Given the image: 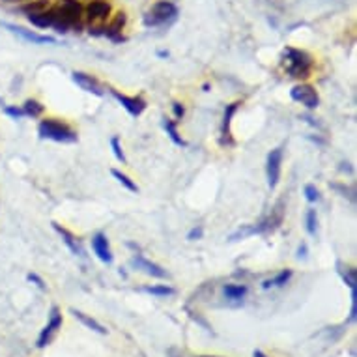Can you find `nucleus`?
<instances>
[{
    "mask_svg": "<svg viewBox=\"0 0 357 357\" xmlns=\"http://www.w3.org/2000/svg\"><path fill=\"white\" fill-rule=\"evenodd\" d=\"M111 172H112V176L116 178L118 182L122 183L123 188L128 189V191H131V193H137V191H139V188H137V183L133 182V180L129 178V176H126V174H123V172H120V170H116V169H112Z\"/></svg>",
    "mask_w": 357,
    "mask_h": 357,
    "instance_id": "4be33fe9",
    "label": "nucleus"
},
{
    "mask_svg": "<svg viewBox=\"0 0 357 357\" xmlns=\"http://www.w3.org/2000/svg\"><path fill=\"white\" fill-rule=\"evenodd\" d=\"M163 126H165V129H167V133H169V137L172 139V142H174V144H178V146H185V141H183L182 137L178 135V129H176L174 122H170V120H165Z\"/></svg>",
    "mask_w": 357,
    "mask_h": 357,
    "instance_id": "393cba45",
    "label": "nucleus"
},
{
    "mask_svg": "<svg viewBox=\"0 0 357 357\" xmlns=\"http://www.w3.org/2000/svg\"><path fill=\"white\" fill-rule=\"evenodd\" d=\"M4 29H8L10 32H13V34L21 36L23 40L30 41V43H36V45H43V43H56V40H54V38H51V36L36 34V32H30V30L23 29V26H17V24L4 23Z\"/></svg>",
    "mask_w": 357,
    "mask_h": 357,
    "instance_id": "9b49d317",
    "label": "nucleus"
},
{
    "mask_svg": "<svg viewBox=\"0 0 357 357\" xmlns=\"http://www.w3.org/2000/svg\"><path fill=\"white\" fill-rule=\"evenodd\" d=\"M111 146H112V152H114V158H116L118 161L126 163V155H123L122 146H120V141H118L116 137H114V139H111Z\"/></svg>",
    "mask_w": 357,
    "mask_h": 357,
    "instance_id": "c756f323",
    "label": "nucleus"
},
{
    "mask_svg": "<svg viewBox=\"0 0 357 357\" xmlns=\"http://www.w3.org/2000/svg\"><path fill=\"white\" fill-rule=\"evenodd\" d=\"M290 277H292V270H282L279 275H275L270 281H266L262 284L264 288H271V287H282V284H287L290 281Z\"/></svg>",
    "mask_w": 357,
    "mask_h": 357,
    "instance_id": "412c9836",
    "label": "nucleus"
},
{
    "mask_svg": "<svg viewBox=\"0 0 357 357\" xmlns=\"http://www.w3.org/2000/svg\"><path fill=\"white\" fill-rule=\"evenodd\" d=\"M178 17V8L170 0H159L155 2L144 15V24L146 26H161Z\"/></svg>",
    "mask_w": 357,
    "mask_h": 357,
    "instance_id": "20e7f679",
    "label": "nucleus"
},
{
    "mask_svg": "<svg viewBox=\"0 0 357 357\" xmlns=\"http://www.w3.org/2000/svg\"><path fill=\"white\" fill-rule=\"evenodd\" d=\"M73 81L77 82V86H81L84 92L94 96H103L105 94V88L101 86L100 81L94 79L92 75L88 73H82V71H73Z\"/></svg>",
    "mask_w": 357,
    "mask_h": 357,
    "instance_id": "1a4fd4ad",
    "label": "nucleus"
},
{
    "mask_svg": "<svg viewBox=\"0 0 357 357\" xmlns=\"http://www.w3.org/2000/svg\"><path fill=\"white\" fill-rule=\"evenodd\" d=\"M342 277H344L346 284L350 287V290H357V277H356V270L354 268H342L340 270Z\"/></svg>",
    "mask_w": 357,
    "mask_h": 357,
    "instance_id": "bb28decb",
    "label": "nucleus"
},
{
    "mask_svg": "<svg viewBox=\"0 0 357 357\" xmlns=\"http://www.w3.org/2000/svg\"><path fill=\"white\" fill-rule=\"evenodd\" d=\"M0 105H4V101H2V100H0Z\"/></svg>",
    "mask_w": 357,
    "mask_h": 357,
    "instance_id": "4c0bfd02",
    "label": "nucleus"
},
{
    "mask_svg": "<svg viewBox=\"0 0 357 357\" xmlns=\"http://www.w3.org/2000/svg\"><path fill=\"white\" fill-rule=\"evenodd\" d=\"M84 15L90 23H103L111 15V4L105 0H92L84 10Z\"/></svg>",
    "mask_w": 357,
    "mask_h": 357,
    "instance_id": "6e6552de",
    "label": "nucleus"
},
{
    "mask_svg": "<svg viewBox=\"0 0 357 357\" xmlns=\"http://www.w3.org/2000/svg\"><path fill=\"white\" fill-rule=\"evenodd\" d=\"M51 13H53V26L56 32L64 34L81 23L82 6L79 0H59L54 8H51Z\"/></svg>",
    "mask_w": 357,
    "mask_h": 357,
    "instance_id": "f257e3e1",
    "label": "nucleus"
},
{
    "mask_svg": "<svg viewBox=\"0 0 357 357\" xmlns=\"http://www.w3.org/2000/svg\"><path fill=\"white\" fill-rule=\"evenodd\" d=\"M41 139H49L54 142H64V144H71L77 141L75 131L68 128L66 123L54 120V118H47V120H41L40 128H38Z\"/></svg>",
    "mask_w": 357,
    "mask_h": 357,
    "instance_id": "7ed1b4c3",
    "label": "nucleus"
},
{
    "mask_svg": "<svg viewBox=\"0 0 357 357\" xmlns=\"http://www.w3.org/2000/svg\"><path fill=\"white\" fill-rule=\"evenodd\" d=\"M172 111H174V116L176 118H182L183 116V107H182V103H174V105H172Z\"/></svg>",
    "mask_w": 357,
    "mask_h": 357,
    "instance_id": "72a5a7b5",
    "label": "nucleus"
},
{
    "mask_svg": "<svg viewBox=\"0 0 357 357\" xmlns=\"http://www.w3.org/2000/svg\"><path fill=\"white\" fill-rule=\"evenodd\" d=\"M4 112L8 116H12L13 120H19L21 116H24L23 109H19V107H4Z\"/></svg>",
    "mask_w": 357,
    "mask_h": 357,
    "instance_id": "7c9ffc66",
    "label": "nucleus"
},
{
    "mask_svg": "<svg viewBox=\"0 0 357 357\" xmlns=\"http://www.w3.org/2000/svg\"><path fill=\"white\" fill-rule=\"evenodd\" d=\"M4 2H23V0H4Z\"/></svg>",
    "mask_w": 357,
    "mask_h": 357,
    "instance_id": "e433bc0d",
    "label": "nucleus"
},
{
    "mask_svg": "<svg viewBox=\"0 0 357 357\" xmlns=\"http://www.w3.org/2000/svg\"><path fill=\"white\" fill-rule=\"evenodd\" d=\"M282 64H284L288 75L294 77V79H307L312 71L310 54L294 47H287L282 51Z\"/></svg>",
    "mask_w": 357,
    "mask_h": 357,
    "instance_id": "f03ea898",
    "label": "nucleus"
},
{
    "mask_svg": "<svg viewBox=\"0 0 357 357\" xmlns=\"http://www.w3.org/2000/svg\"><path fill=\"white\" fill-rule=\"evenodd\" d=\"M298 257H299V258H305V257H307V245H301V247H299V249H298Z\"/></svg>",
    "mask_w": 357,
    "mask_h": 357,
    "instance_id": "f704fd0d",
    "label": "nucleus"
},
{
    "mask_svg": "<svg viewBox=\"0 0 357 357\" xmlns=\"http://www.w3.org/2000/svg\"><path fill=\"white\" fill-rule=\"evenodd\" d=\"M282 202H279V204L271 210V215L266 217L262 222H258L257 227H252V232L255 234H262V232H273V230L279 227L282 222Z\"/></svg>",
    "mask_w": 357,
    "mask_h": 357,
    "instance_id": "9d476101",
    "label": "nucleus"
},
{
    "mask_svg": "<svg viewBox=\"0 0 357 357\" xmlns=\"http://www.w3.org/2000/svg\"><path fill=\"white\" fill-rule=\"evenodd\" d=\"M290 98L294 101H298L301 105H305L307 109H317L320 105V98H318V92L310 84H298L290 90Z\"/></svg>",
    "mask_w": 357,
    "mask_h": 357,
    "instance_id": "39448f33",
    "label": "nucleus"
},
{
    "mask_svg": "<svg viewBox=\"0 0 357 357\" xmlns=\"http://www.w3.org/2000/svg\"><path fill=\"white\" fill-rule=\"evenodd\" d=\"M247 294L245 284H227L225 287V296L229 299H241Z\"/></svg>",
    "mask_w": 357,
    "mask_h": 357,
    "instance_id": "5701e85b",
    "label": "nucleus"
},
{
    "mask_svg": "<svg viewBox=\"0 0 357 357\" xmlns=\"http://www.w3.org/2000/svg\"><path fill=\"white\" fill-rule=\"evenodd\" d=\"M241 103L236 101V103H230L225 111V120H222V128H221V144L222 146H234V139H232V133H230V122H232V116L234 112L238 111V107Z\"/></svg>",
    "mask_w": 357,
    "mask_h": 357,
    "instance_id": "ddd939ff",
    "label": "nucleus"
},
{
    "mask_svg": "<svg viewBox=\"0 0 357 357\" xmlns=\"http://www.w3.org/2000/svg\"><path fill=\"white\" fill-rule=\"evenodd\" d=\"M62 328V314L56 307L51 309V318H49V324L45 328L41 329L40 337H38V348H45V346L53 340V337L56 335V331Z\"/></svg>",
    "mask_w": 357,
    "mask_h": 357,
    "instance_id": "423d86ee",
    "label": "nucleus"
},
{
    "mask_svg": "<svg viewBox=\"0 0 357 357\" xmlns=\"http://www.w3.org/2000/svg\"><path fill=\"white\" fill-rule=\"evenodd\" d=\"M112 96L122 103L123 109H126L131 116H141L142 112H144V109H146V101L141 100V98H129V96L120 94L116 90H112Z\"/></svg>",
    "mask_w": 357,
    "mask_h": 357,
    "instance_id": "f8f14e48",
    "label": "nucleus"
},
{
    "mask_svg": "<svg viewBox=\"0 0 357 357\" xmlns=\"http://www.w3.org/2000/svg\"><path fill=\"white\" fill-rule=\"evenodd\" d=\"M54 230L59 232L60 236H62V240H64V243L71 249V252H75V255H82V249H81V243L77 241V238L73 234H71L70 230L64 229V227H60L59 222H53Z\"/></svg>",
    "mask_w": 357,
    "mask_h": 357,
    "instance_id": "f3484780",
    "label": "nucleus"
},
{
    "mask_svg": "<svg viewBox=\"0 0 357 357\" xmlns=\"http://www.w3.org/2000/svg\"><path fill=\"white\" fill-rule=\"evenodd\" d=\"M281 165H282V148H275L271 150L270 155H268V165H266V174H268V183L270 188L273 189L279 183V178H281Z\"/></svg>",
    "mask_w": 357,
    "mask_h": 357,
    "instance_id": "0eeeda50",
    "label": "nucleus"
},
{
    "mask_svg": "<svg viewBox=\"0 0 357 357\" xmlns=\"http://www.w3.org/2000/svg\"><path fill=\"white\" fill-rule=\"evenodd\" d=\"M26 17H29V23H32L38 29H49V26H53V13H51V10H45V12L40 13H30Z\"/></svg>",
    "mask_w": 357,
    "mask_h": 357,
    "instance_id": "a211bd4d",
    "label": "nucleus"
},
{
    "mask_svg": "<svg viewBox=\"0 0 357 357\" xmlns=\"http://www.w3.org/2000/svg\"><path fill=\"white\" fill-rule=\"evenodd\" d=\"M92 249H94V252L98 255V258H100L101 262H112V251L111 247H109V240H107L105 234H96L94 238H92Z\"/></svg>",
    "mask_w": 357,
    "mask_h": 357,
    "instance_id": "2eb2a0df",
    "label": "nucleus"
},
{
    "mask_svg": "<svg viewBox=\"0 0 357 357\" xmlns=\"http://www.w3.org/2000/svg\"><path fill=\"white\" fill-rule=\"evenodd\" d=\"M200 238H202V229H200V227H199V229H193L188 234V240H191V241L200 240Z\"/></svg>",
    "mask_w": 357,
    "mask_h": 357,
    "instance_id": "2f4dec72",
    "label": "nucleus"
},
{
    "mask_svg": "<svg viewBox=\"0 0 357 357\" xmlns=\"http://www.w3.org/2000/svg\"><path fill=\"white\" fill-rule=\"evenodd\" d=\"M255 357H268V356H266V354H264V351L257 350V351H255Z\"/></svg>",
    "mask_w": 357,
    "mask_h": 357,
    "instance_id": "c9c22d12",
    "label": "nucleus"
},
{
    "mask_svg": "<svg viewBox=\"0 0 357 357\" xmlns=\"http://www.w3.org/2000/svg\"><path fill=\"white\" fill-rule=\"evenodd\" d=\"M71 314H73V317H75L77 320H81V322L84 324L86 328H90V329H92V331H96V333H100V335H105L107 333V329L103 328V326H101L100 322H96L94 318L86 317V314H84V312H81V310L71 309Z\"/></svg>",
    "mask_w": 357,
    "mask_h": 357,
    "instance_id": "6ab92c4d",
    "label": "nucleus"
},
{
    "mask_svg": "<svg viewBox=\"0 0 357 357\" xmlns=\"http://www.w3.org/2000/svg\"><path fill=\"white\" fill-rule=\"evenodd\" d=\"M126 21H128L126 13H123V12L116 13V17L112 19L111 24H109V26L105 29L107 38H111L112 41L122 40V30H123V26H126Z\"/></svg>",
    "mask_w": 357,
    "mask_h": 357,
    "instance_id": "dca6fc26",
    "label": "nucleus"
},
{
    "mask_svg": "<svg viewBox=\"0 0 357 357\" xmlns=\"http://www.w3.org/2000/svg\"><path fill=\"white\" fill-rule=\"evenodd\" d=\"M45 111V107L41 105L40 101L36 100H26L23 105V112L26 116H32V118H38L41 116V112Z\"/></svg>",
    "mask_w": 357,
    "mask_h": 357,
    "instance_id": "aec40b11",
    "label": "nucleus"
},
{
    "mask_svg": "<svg viewBox=\"0 0 357 357\" xmlns=\"http://www.w3.org/2000/svg\"><path fill=\"white\" fill-rule=\"evenodd\" d=\"M29 281L36 282V284H38V287H40V288H41V290H45V282L41 281L40 277L36 275V273H29Z\"/></svg>",
    "mask_w": 357,
    "mask_h": 357,
    "instance_id": "473e14b6",
    "label": "nucleus"
},
{
    "mask_svg": "<svg viewBox=\"0 0 357 357\" xmlns=\"http://www.w3.org/2000/svg\"><path fill=\"white\" fill-rule=\"evenodd\" d=\"M305 197H307L309 202H318V200H320V193H318V189L314 188L312 183L305 185Z\"/></svg>",
    "mask_w": 357,
    "mask_h": 357,
    "instance_id": "c85d7f7f",
    "label": "nucleus"
},
{
    "mask_svg": "<svg viewBox=\"0 0 357 357\" xmlns=\"http://www.w3.org/2000/svg\"><path fill=\"white\" fill-rule=\"evenodd\" d=\"M317 210H309L307 211V232H309V234H317Z\"/></svg>",
    "mask_w": 357,
    "mask_h": 357,
    "instance_id": "cd10ccee",
    "label": "nucleus"
},
{
    "mask_svg": "<svg viewBox=\"0 0 357 357\" xmlns=\"http://www.w3.org/2000/svg\"><path fill=\"white\" fill-rule=\"evenodd\" d=\"M148 294L152 296H159V298H167V296H172L174 294V288L167 287V284H161V287H148L144 288Z\"/></svg>",
    "mask_w": 357,
    "mask_h": 357,
    "instance_id": "a878e982",
    "label": "nucleus"
},
{
    "mask_svg": "<svg viewBox=\"0 0 357 357\" xmlns=\"http://www.w3.org/2000/svg\"><path fill=\"white\" fill-rule=\"evenodd\" d=\"M131 264L135 266L137 270H142V271H144V273H148V275L155 277V279H165V277H167V271H165L163 268H161V266L150 262L148 258L141 257V255H137V257H133Z\"/></svg>",
    "mask_w": 357,
    "mask_h": 357,
    "instance_id": "4468645a",
    "label": "nucleus"
},
{
    "mask_svg": "<svg viewBox=\"0 0 357 357\" xmlns=\"http://www.w3.org/2000/svg\"><path fill=\"white\" fill-rule=\"evenodd\" d=\"M49 8V0H30L29 4H24L23 6V12L24 13H40V12H45Z\"/></svg>",
    "mask_w": 357,
    "mask_h": 357,
    "instance_id": "b1692460",
    "label": "nucleus"
}]
</instances>
